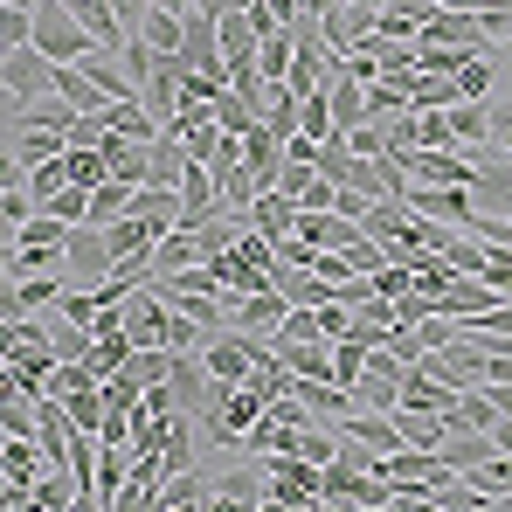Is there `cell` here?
Segmentation results:
<instances>
[{"label": "cell", "instance_id": "6da1fadb", "mask_svg": "<svg viewBox=\"0 0 512 512\" xmlns=\"http://www.w3.org/2000/svg\"><path fill=\"white\" fill-rule=\"evenodd\" d=\"M28 42H35L49 63H84L90 49H97L70 0H35V35H28Z\"/></svg>", "mask_w": 512, "mask_h": 512}, {"label": "cell", "instance_id": "7a4b0ae2", "mask_svg": "<svg viewBox=\"0 0 512 512\" xmlns=\"http://www.w3.org/2000/svg\"><path fill=\"white\" fill-rule=\"evenodd\" d=\"M256 464H263V506H319V464H305L291 450H270Z\"/></svg>", "mask_w": 512, "mask_h": 512}, {"label": "cell", "instance_id": "3957f363", "mask_svg": "<svg viewBox=\"0 0 512 512\" xmlns=\"http://www.w3.org/2000/svg\"><path fill=\"white\" fill-rule=\"evenodd\" d=\"M395 160L409 180H429V187H478V153H457V146H402Z\"/></svg>", "mask_w": 512, "mask_h": 512}, {"label": "cell", "instance_id": "277c9868", "mask_svg": "<svg viewBox=\"0 0 512 512\" xmlns=\"http://www.w3.org/2000/svg\"><path fill=\"white\" fill-rule=\"evenodd\" d=\"M263 416V395H256L250 381H215V409H208V436L215 443H243V429Z\"/></svg>", "mask_w": 512, "mask_h": 512}, {"label": "cell", "instance_id": "5b68a950", "mask_svg": "<svg viewBox=\"0 0 512 512\" xmlns=\"http://www.w3.org/2000/svg\"><path fill=\"white\" fill-rule=\"evenodd\" d=\"M49 84H56V63H49L35 42H21V49H0V97L28 104V97H42Z\"/></svg>", "mask_w": 512, "mask_h": 512}, {"label": "cell", "instance_id": "8992f818", "mask_svg": "<svg viewBox=\"0 0 512 512\" xmlns=\"http://www.w3.org/2000/svg\"><path fill=\"white\" fill-rule=\"evenodd\" d=\"M402 201H409V215H423V222H457V229H471V215H478L471 187H429V180H409Z\"/></svg>", "mask_w": 512, "mask_h": 512}, {"label": "cell", "instance_id": "52a82bcc", "mask_svg": "<svg viewBox=\"0 0 512 512\" xmlns=\"http://www.w3.org/2000/svg\"><path fill=\"white\" fill-rule=\"evenodd\" d=\"M284 312H291V298L277 291V284H263V291H229V326L236 333H256V340H270L277 326H284Z\"/></svg>", "mask_w": 512, "mask_h": 512}, {"label": "cell", "instance_id": "ba28073f", "mask_svg": "<svg viewBox=\"0 0 512 512\" xmlns=\"http://www.w3.org/2000/svg\"><path fill=\"white\" fill-rule=\"evenodd\" d=\"M215 215H222L215 173H208V160H187V173H180V229H201V222H215Z\"/></svg>", "mask_w": 512, "mask_h": 512}, {"label": "cell", "instance_id": "9c48e42d", "mask_svg": "<svg viewBox=\"0 0 512 512\" xmlns=\"http://www.w3.org/2000/svg\"><path fill=\"white\" fill-rule=\"evenodd\" d=\"M291 236H305L312 250H353L367 229L353 222V215H340V208H298V229Z\"/></svg>", "mask_w": 512, "mask_h": 512}, {"label": "cell", "instance_id": "30bf717a", "mask_svg": "<svg viewBox=\"0 0 512 512\" xmlns=\"http://www.w3.org/2000/svg\"><path fill=\"white\" fill-rule=\"evenodd\" d=\"M63 277H90V284L111 277V250H104V229H97V222H77V229H70V243H63Z\"/></svg>", "mask_w": 512, "mask_h": 512}, {"label": "cell", "instance_id": "8fae6325", "mask_svg": "<svg viewBox=\"0 0 512 512\" xmlns=\"http://www.w3.org/2000/svg\"><path fill=\"white\" fill-rule=\"evenodd\" d=\"M180 70H187L180 56H153V63L139 70V104H146V111H153L160 125H167L173 104H180Z\"/></svg>", "mask_w": 512, "mask_h": 512}, {"label": "cell", "instance_id": "7c38bea8", "mask_svg": "<svg viewBox=\"0 0 512 512\" xmlns=\"http://www.w3.org/2000/svg\"><path fill=\"white\" fill-rule=\"evenodd\" d=\"M326 104H333V132H353V125H367V84L333 63V77H326Z\"/></svg>", "mask_w": 512, "mask_h": 512}, {"label": "cell", "instance_id": "4fadbf2b", "mask_svg": "<svg viewBox=\"0 0 512 512\" xmlns=\"http://www.w3.org/2000/svg\"><path fill=\"white\" fill-rule=\"evenodd\" d=\"M160 236H167V229H153L146 215H118V222L104 229V250H111V263H139V256H153Z\"/></svg>", "mask_w": 512, "mask_h": 512}, {"label": "cell", "instance_id": "5bb4252c", "mask_svg": "<svg viewBox=\"0 0 512 512\" xmlns=\"http://www.w3.org/2000/svg\"><path fill=\"white\" fill-rule=\"evenodd\" d=\"M250 229H256V236H270V243H284V236L298 229V201H291L284 187H263V194L250 201Z\"/></svg>", "mask_w": 512, "mask_h": 512}, {"label": "cell", "instance_id": "9a60e30c", "mask_svg": "<svg viewBox=\"0 0 512 512\" xmlns=\"http://www.w3.org/2000/svg\"><path fill=\"white\" fill-rule=\"evenodd\" d=\"M319 35H326V49H333V56H346V49H360V42H367V35H374V7H333V14H326V21H319Z\"/></svg>", "mask_w": 512, "mask_h": 512}, {"label": "cell", "instance_id": "2e32d148", "mask_svg": "<svg viewBox=\"0 0 512 512\" xmlns=\"http://www.w3.org/2000/svg\"><path fill=\"white\" fill-rule=\"evenodd\" d=\"M0 471H7V485H28V492H35V478L49 471V450H42L35 436H7V443H0Z\"/></svg>", "mask_w": 512, "mask_h": 512}, {"label": "cell", "instance_id": "e0dca14e", "mask_svg": "<svg viewBox=\"0 0 512 512\" xmlns=\"http://www.w3.org/2000/svg\"><path fill=\"white\" fill-rule=\"evenodd\" d=\"M402 319H395V298H381V291H367V298H353V333L346 340H367V346H381L388 333H395Z\"/></svg>", "mask_w": 512, "mask_h": 512}, {"label": "cell", "instance_id": "ac0fdd59", "mask_svg": "<svg viewBox=\"0 0 512 512\" xmlns=\"http://www.w3.org/2000/svg\"><path fill=\"white\" fill-rule=\"evenodd\" d=\"M450 139L471 146V153L492 146V104H485V97H457V104H450Z\"/></svg>", "mask_w": 512, "mask_h": 512}, {"label": "cell", "instance_id": "d6986e66", "mask_svg": "<svg viewBox=\"0 0 512 512\" xmlns=\"http://www.w3.org/2000/svg\"><path fill=\"white\" fill-rule=\"evenodd\" d=\"M450 402H457V388L436 381L429 367H409V374H402V409H436V416H450Z\"/></svg>", "mask_w": 512, "mask_h": 512}, {"label": "cell", "instance_id": "ffe728a7", "mask_svg": "<svg viewBox=\"0 0 512 512\" xmlns=\"http://www.w3.org/2000/svg\"><path fill=\"white\" fill-rule=\"evenodd\" d=\"M208 506H263V464H236L229 478H215Z\"/></svg>", "mask_w": 512, "mask_h": 512}, {"label": "cell", "instance_id": "44dd1931", "mask_svg": "<svg viewBox=\"0 0 512 512\" xmlns=\"http://www.w3.org/2000/svg\"><path fill=\"white\" fill-rule=\"evenodd\" d=\"M7 146H14V160H21V167H42V160H63V132H56V125H28V118H21Z\"/></svg>", "mask_w": 512, "mask_h": 512}, {"label": "cell", "instance_id": "7402d4cb", "mask_svg": "<svg viewBox=\"0 0 512 512\" xmlns=\"http://www.w3.org/2000/svg\"><path fill=\"white\" fill-rule=\"evenodd\" d=\"M243 167H250L263 187L277 180V167H284V139H277L270 125H250V132H243Z\"/></svg>", "mask_w": 512, "mask_h": 512}, {"label": "cell", "instance_id": "603a6c76", "mask_svg": "<svg viewBox=\"0 0 512 512\" xmlns=\"http://www.w3.org/2000/svg\"><path fill=\"white\" fill-rule=\"evenodd\" d=\"M56 97H63V104H70V111H104V104H111V97H104V90L90 84V70L84 63H56Z\"/></svg>", "mask_w": 512, "mask_h": 512}, {"label": "cell", "instance_id": "cb8c5ba5", "mask_svg": "<svg viewBox=\"0 0 512 512\" xmlns=\"http://www.w3.org/2000/svg\"><path fill=\"white\" fill-rule=\"evenodd\" d=\"M180 173H187V146L173 132H160L146 146V187H180Z\"/></svg>", "mask_w": 512, "mask_h": 512}, {"label": "cell", "instance_id": "d4e9b609", "mask_svg": "<svg viewBox=\"0 0 512 512\" xmlns=\"http://www.w3.org/2000/svg\"><path fill=\"white\" fill-rule=\"evenodd\" d=\"M132 194H139V187H132V180H118V173H111V180H97V187H90V215H84V222L111 229L118 215H132Z\"/></svg>", "mask_w": 512, "mask_h": 512}, {"label": "cell", "instance_id": "484cf974", "mask_svg": "<svg viewBox=\"0 0 512 512\" xmlns=\"http://www.w3.org/2000/svg\"><path fill=\"white\" fill-rule=\"evenodd\" d=\"M187 263H201V236H194V229H167V236L153 243V277H173V270H187Z\"/></svg>", "mask_w": 512, "mask_h": 512}, {"label": "cell", "instance_id": "4316f807", "mask_svg": "<svg viewBox=\"0 0 512 512\" xmlns=\"http://www.w3.org/2000/svg\"><path fill=\"white\" fill-rule=\"evenodd\" d=\"M291 56H298V35H291V28H270V35L256 42V70H263V84H284V77H291Z\"/></svg>", "mask_w": 512, "mask_h": 512}, {"label": "cell", "instance_id": "83f0119b", "mask_svg": "<svg viewBox=\"0 0 512 512\" xmlns=\"http://www.w3.org/2000/svg\"><path fill=\"white\" fill-rule=\"evenodd\" d=\"M139 42H146V49H160V56H180V42H187V14L153 7V14L139 21Z\"/></svg>", "mask_w": 512, "mask_h": 512}, {"label": "cell", "instance_id": "f1b7e54d", "mask_svg": "<svg viewBox=\"0 0 512 512\" xmlns=\"http://www.w3.org/2000/svg\"><path fill=\"white\" fill-rule=\"evenodd\" d=\"M291 395H298L312 416H346V409H353V388H340V381H291Z\"/></svg>", "mask_w": 512, "mask_h": 512}, {"label": "cell", "instance_id": "f546056e", "mask_svg": "<svg viewBox=\"0 0 512 512\" xmlns=\"http://www.w3.org/2000/svg\"><path fill=\"white\" fill-rule=\"evenodd\" d=\"M132 215H146L153 229H180V187H139Z\"/></svg>", "mask_w": 512, "mask_h": 512}, {"label": "cell", "instance_id": "4dcf8cb0", "mask_svg": "<svg viewBox=\"0 0 512 512\" xmlns=\"http://www.w3.org/2000/svg\"><path fill=\"white\" fill-rule=\"evenodd\" d=\"M492 450H499V443H492V429H450V436H443V457H450L457 471H471V464H485Z\"/></svg>", "mask_w": 512, "mask_h": 512}, {"label": "cell", "instance_id": "1f68e13d", "mask_svg": "<svg viewBox=\"0 0 512 512\" xmlns=\"http://www.w3.org/2000/svg\"><path fill=\"white\" fill-rule=\"evenodd\" d=\"M7 277H63V250L56 243H14Z\"/></svg>", "mask_w": 512, "mask_h": 512}, {"label": "cell", "instance_id": "d6a6232c", "mask_svg": "<svg viewBox=\"0 0 512 512\" xmlns=\"http://www.w3.org/2000/svg\"><path fill=\"white\" fill-rule=\"evenodd\" d=\"M450 104H457V77H429V70L409 77V111H450Z\"/></svg>", "mask_w": 512, "mask_h": 512}, {"label": "cell", "instance_id": "836d02e7", "mask_svg": "<svg viewBox=\"0 0 512 512\" xmlns=\"http://www.w3.org/2000/svg\"><path fill=\"white\" fill-rule=\"evenodd\" d=\"M277 291H284L291 305H326V298H333L340 284H326L319 270H277Z\"/></svg>", "mask_w": 512, "mask_h": 512}, {"label": "cell", "instance_id": "e575fe53", "mask_svg": "<svg viewBox=\"0 0 512 512\" xmlns=\"http://www.w3.org/2000/svg\"><path fill=\"white\" fill-rule=\"evenodd\" d=\"M409 111V77H374L367 84V118H402Z\"/></svg>", "mask_w": 512, "mask_h": 512}, {"label": "cell", "instance_id": "d590c367", "mask_svg": "<svg viewBox=\"0 0 512 512\" xmlns=\"http://www.w3.org/2000/svg\"><path fill=\"white\" fill-rule=\"evenodd\" d=\"M215 125H222V132H236V139H243V132H250V125H263V111H256L250 97H236V90H222V97H215Z\"/></svg>", "mask_w": 512, "mask_h": 512}, {"label": "cell", "instance_id": "8d00e7d4", "mask_svg": "<svg viewBox=\"0 0 512 512\" xmlns=\"http://www.w3.org/2000/svg\"><path fill=\"white\" fill-rule=\"evenodd\" d=\"M42 208H49L56 222H70V229H77V222L90 215V187H77V180H63V187H56V194H49Z\"/></svg>", "mask_w": 512, "mask_h": 512}, {"label": "cell", "instance_id": "74e56055", "mask_svg": "<svg viewBox=\"0 0 512 512\" xmlns=\"http://www.w3.org/2000/svg\"><path fill=\"white\" fill-rule=\"evenodd\" d=\"M63 409H70V423H77V429H104V388H77V395H63Z\"/></svg>", "mask_w": 512, "mask_h": 512}, {"label": "cell", "instance_id": "f35d334b", "mask_svg": "<svg viewBox=\"0 0 512 512\" xmlns=\"http://www.w3.org/2000/svg\"><path fill=\"white\" fill-rule=\"evenodd\" d=\"M360 367H367V340H333V381L340 388L360 381Z\"/></svg>", "mask_w": 512, "mask_h": 512}, {"label": "cell", "instance_id": "ab89813d", "mask_svg": "<svg viewBox=\"0 0 512 512\" xmlns=\"http://www.w3.org/2000/svg\"><path fill=\"white\" fill-rule=\"evenodd\" d=\"M222 139H229V132H222L215 118H208V125H194V132H180V146H187V160H215V153H222Z\"/></svg>", "mask_w": 512, "mask_h": 512}, {"label": "cell", "instance_id": "60d3db41", "mask_svg": "<svg viewBox=\"0 0 512 512\" xmlns=\"http://www.w3.org/2000/svg\"><path fill=\"white\" fill-rule=\"evenodd\" d=\"M346 153H360V160H374V153H388V125H381V118H367V125H353V132H346Z\"/></svg>", "mask_w": 512, "mask_h": 512}, {"label": "cell", "instance_id": "b9f144b4", "mask_svg": "<svg viewBox=\"0 0 512 512\" xmlns=\"http://www.w3.org/2000/svg\"><path fill=\"white\" fill-rule=\"evenodd\" d=\"M333 450H340V443H333V436H319L312 423H305V429H291V457H305V464H326Z\"/></svg>", "mask_w": 512, "mask_h": 512}, {"label": "cell", "instance_id": "7bdbcfd3", "mask_svg": "<svg viewBox=\"0 0 512 512\" xmlns=\"http://www.w3.org/2000/svg\"><path fill=\"white\" fill-rule=\"evenodd\" d=\"M208 118H215V104H208V97H180V104H173V118H167V132L180 139V132H194V125H208Z\"/></svg>", "mask_w": 512, "mask_h": 512}, {"label": "cell", "instance_id": "ee69618b", "mask_svg": "<svg viewBox=\"0 0 512 512\" xmlns=\"http://www.w3.org/2000/svg\"><path fill=\"white\" fill-rule=\"evenodd\" d=\"M457 97H492V56H471L457 70Z\"/></svg>", "mask_w": 512, "mask_h": 512}, {"label": "cell", "instance_id": "f6af8a7d", "mask_svg": "<svg viewBox=\"0 0 512 512\" xmlns=\"http://www.w3.org/2000/svg\"><path fill=\"white\" fill-rule=\"evenodd\" d=\"M63 180H70V167H63V160H42V167H28V194H35V208H42V201H49Z\"/></svg>", "mask_w": 512, "mask_h": 512}, {"label": "cell", "instance_id": "bcb514c9", "mask_svg": "<svg viewBox=\"0 0 512 512\" xmlns=\"http://www.w3.org/2000/svg\"><path fill=\"white\" fill-rule=\"evenodd\" d=\"M478 277H485L499 298H512V250H492V243H485V270H478Z\"/></svg>", "mask_w": 512, "mask_h": 512}, {"label": "cell", "instance_id": "7dc6e473", "mask_svg": "<svg viewBox=\"0 0 512 512\" xmlns=\"http://www.w3.org/2000/svg\"><path fill=\"white\" fill-rule=\"evenodd\" d=\"M56 312H63L70 326H97V291H63Z\"/></svg>", "mask_w": 512, "mask_h": 512}, {"label": "cell", "instance_id": "c3c4849f", "mask_svg": "<svg viewBox=\"0 0 512 512\" xmlns=\"http://www.w3.org/2000/svg\"><path fill=\"white\" fill-rule=\"evenodd\" d=\"M0 423L7 436H35V402H0Z\"/></svg>", "mask_w": 512, "mask_h": 512}, {"label": "cell", "instance_id": "681fc988", "mask_svg": "<svg viewBox=\"0 0 512 512\" xmlns=\"http://www.w3.org/2000/svg\"><path fill=\"white\" fill-rule=\"evenodd\" d=\"M0 187L14 194V187H28V167L14 160V146H0Z\"/></svg>", "mask_w": 512, "mask_h": 512}, {"label": "cell", "instance_id": "f907efd6", "mask_svg": "<svg viewBox=\"0 0 512 512\" xmlns=\"http://www.w3.org/2000/svg\"><path fill=\"white\" fill-rule=\"evenodd\" d=\"M492 146L512 153V111H506V104H492Z\"/></svg>", "mask_w": 512, "mask_h": 512}, {"label": "cell", "instance_id": "816d5d0a", "mask_svg": "<svg viewBox=\"0 0 512 512\" xmlns=\"http://www.w3.org/2000/svg\"><path fill=\"white\" fill-rule=\"evenodd\" d=\"M111 7H118V21H125V28H132V35H139V21H146V14H153V0H111Z\"/></svg>", "mask_w": 512, "mask_h": 512}, {"label": "cell", "instance_id": "f5cc1de1", "mask_svg": "<svg viewBox=\"0 0 512 512\" xmlns=\"http://www.w3.org/2000/svg\"><path fill=\"white\" fill-rule=\"evenodd\" d=\"M243 7H256V0H208V14H243Z\"/></svg>", "mask_w": 512, "mask_h": 512}, {"label": "cell", "instance_id": "db71d44e", "mask_svg": "<svg viewBox=\"0 0 512 512\" xmlns=\"http://www.w3.org/2000/svg\"><path fill=\"white\" fill-rule=\"evenodd\" d=\"M436 7H457V14H478L485 0H436Z\"/></svg>", "mask_w": 512, "mask_h": 512}, {"label": "cell", "instance_id": "11a10c76", "mask_svg": "<svg viewBox=\"0 0 512 512\" xmlns=\"http://www.w3.org/2000/svg\"><path fill=\"white\" fill-rule=\"evenodd\" d=\"M346 7H374V14H381V7H388V0H346Z\"/></svg>", "mask_w": 512, "mask_h": 512}, {"label": "cell", "instance_id": "9f6ffc18", "mask_svg": "<svg viewBox=\"0 0 512 512\" xmlns=\"http://www.w3.org/2000/svg\"><path fill=\"white\" fill-rule=\"evenodd\" d=\"M0 7H35V0H0Z\"/></svg>", "mask_w": 512, "mask_h": 512}, {"label": "cell", "instance_id": "6f0895ef", "mask_svg": "<svg viewBox=\"0 0 512 512\" xmlns=\"http://www.w3.org/2000/svg\"><path fill=\"white\" fill-rule=\"evenodd\" d=\"M499 56H512V35H506V42H499Z\"/></svg>", "mask_w": 512, "mask_h": 512}, {"label": "cell", "instance_id": "680465c9", "mask_svg": "<svg viewBox=\"0 0 512 512\" xmlns=\"http://www.w3.org/2000/svg\"><path fill=\"white\" fill-rule=\"evenodd\" d=\"M0 443H7V423H0Z\"/></svg>", "mask_w": 512, "mask_h": 512}]
</instances>
